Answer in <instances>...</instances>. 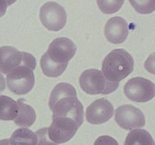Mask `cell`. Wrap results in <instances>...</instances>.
I'll use <instances>...</instances> for the list:
<instances>
[{"instance_id":"cell-14","label":"cell","mask_w":155,"mask_h":145,"mask_svg":"<svg viewBox=\"0 0 155 145\" xmlns=\"http://www.w3.org/2000/svg\"><path fill=\"white\" fill-rule=\"evenodd\" d=\"M18 114V103L5 95H0V119L15 120Z\"/></svg>"},{"instance_id":"cell-12","label":"cell","mask_w":155,"mask_h":145,"mask_svg":"<svg viewBox=\"0 0 155 145\" xmlns=\"http://www.w3.org/2000/svg\"><path fill=\"white\" fill-rule=\"evenodd\" d=\"M129 35V25L121 17L111 18L104 27V36L110 43L120 44L127 39Z\"/></svg>"},{"instance_id":"cell-6","label":"cell","mask_w":155,"mask_h":145,"mask_svg":"<svg viewBox=\"0 0 155 145\" xmlns=\"http://www.w3.org/2000/svg\"><path fill=\"white\" fill-rule=\"evenodd\" d=\"M39 18L45 28L50 31L57 32L64 27L67 14L64 8L58 3L48 2L41 7Z\"/></svg>"},{"instance_id":"cell-17","label":"cell","mask_w":155,"mask_h":145,"mask_svg":"<svg viewBox=\"0 0 155 145\" xmlns=\"http://www.w3.org/2000/svg\"><path fill=\"white\" fill-rule=\"evenodd\" d=\"M40 66L43 73L48 77L59 76L64 72L68 66H64V65H58L52 63L48 60L45 54L42 56L40 60Z\"/></svg>"},{"instance_id":"cell-11","label":"cell","mask_w":155,"mask_h":145,"mask_svg":"<svg viewBox=\"0 0 155 145\" xmlns=\"http://www.w3.org/2000/svg\"><path fill=\"white\" fill-rule=\"evenodd\" d=\"M114 115V107L105 98L98 99L92 102L86 109V117L91 124L104 123L111 119Z\"/></svg>"},{"instance_id":"cell-15","label":"cell","mask_w":155,"mask_h":145,"mask_svg":"<svg viewBox=\"0 0 155 145\" xmlns=\"http://www.w3.org/2000/svg\"><path fill=\"white\" fill-rule=\"evenodd\" d=\"M9 141L11 145H36L37 138L29 128H20L14 131Z\"/></svg>"},{"instance_id":"cell-2","label":"cell","mask_w":155,"mask_h":145,"mask_svg":"<svg viewBox=\"0 0 155 145\" xmlns=\"http://www.w3.org/2000/svg\"><path fill=\"white\" fill-rule=\"evenodd\" d=\"M134 60L131 54L124 49H114L110 51L102 63L104 76L108 81L119 83L133 71Z\"/></svg>"},{"instance_id":"cell-23","label":"cell","mask_w":155,"mask_h":145,"mask_svg":"<svg viewBox=\"0 0 155 145\" xmlns=\"http://www.w3.org/2000/svg\"><path fill=\"white\" fill-rule=\"evenodd\" d=\"M5 89V81L3 76L0 73V93L2 92Z\"/></svg>"},{"instance_id":"cell-7","label":"cell","mask_w":155,"mask_h":145,"mask_svg":"<svg viewBox=\"0 0 155 145\" xmlns=\"http://www.w3.org/2000/svg\"><path fill=\"white\" fill-rule=\"evenodd\" d=\"M77 51V46L68 38L61 37L54 39L45 53L48 60L58 65L68 66Z\"/></svg>"},{"instance_id":"cell-18","label":"cell","mask_w":155,"mask_h":145,"mask_svg":"<svg viewBox=\"0 0 155 145\" xmlns=\"http://www.w3.org/2000/svg\"><path fill=\"white\" fill-rule=\"evenodd\" d=\"M124 1L113 0V1H97L98 7L104 14H114L119 11L124 5Z\"/></svg>"},{"instance_id":"cell-5","label":"cell","mask_w":155,"mask_h":145,"mask_svg":"<svg viewBox=\"0 0 155 145\" xmlns=\"http://www.w3.org/2000/svg\"><path fill=\"white\" fill-rule=\"evenodd\" d=\"M23 63L36 65V58L30 53L20 51L14 47L0 48V72L8 74Z\"/></svg>"},{"instance_id":"cell-3","label":"cell","mask_w":155,"mask_h":145,"mask_svg":"<svg viewBox=\"0 0 155 145\" xmlns=\"http://www.w3.org/2000/svg\"><path fill=\"white\" fill-rule=\"evenodd\" d=\"M80 88L89 95H108L119 86V83L108 81L101 71L96 69H86L79 78Z\"/></svg>"},{"instance_id":"cell-13","label":"cell","mask_w":155,"mask_h":145,"mask_svg":"<svg viewBox=\"0 0 155 145\" xmlns=\"http://www.w3.org/2000/svg\"><path fill=\"white\" fill-rule=\"evenodd\" d=\"M18 114L14 122L21 127H30L36 120V112L33 107L24 103V100L19 99L18 101Z\"/></svg>"},{"instance_id":"cell-16","label":"cell","mask_w":155,"mask_h":145,"mask_svg":"<svg viewBox=\"0 0 155 145\" xmlns=\"http://www.w3.org/2000/svg\"><path fill=\"white\" fill-rule=\"evenodd\" d=\"M124 145H155L154 139L149 132L144 129L130 131L127 136Z\"/></svg>"},{"instance_id":"cell-22","label":"cell","mask_w":155,"mask_h":145,"mask_svg":"<svg viewBox=\"0 0 155 145\" xmlns=\"http://www.w3.org/2000/svg\"><path fill=\"white\" fill-rule=\"evenodd\" d=\"M15 2H9V1H0V18L2 17L5 14L6 9L9 5L12 4Z\"/></svg>"},{"instance_id":"cell-21","label":"cell","mask_w":155,"mask_h":145,"mask_svg":"<svg viewBox=\"0 0 155 145\" xmlns=\"http://www.w3.org/2000/svg\"><path fill=\"white\" fill-rule=\"evenodd\" d=\"M94 145H119L114 137L108 135H102L98 137L94 143Z\"/></svg>"},{"instance_id":"cell-8","label":"cell","mask_w":155,"mask_h":145,"mask_svg":"<svg viewBox=\"0 0 155 145\" xmlns=\"http://www.w3.org/2000/svg\"><path fill=\"white\" fill-rule=\"evenodd\" d=\"M124 93L130 100L139 103L149 101L155 95L154 84L142 77H135L126 83Z\"/></svg>"},{"instance_id":"cell-10","label":"cell","mask_w":155,"mask_h":145,"mask_svg":"<svg viewBox=\"0 0 155 145\" xmlns=\"http://www.w3.org/2000/svg\"><path fill=\"white\" fill-rule=\"evenodd\" d=\"M115 121L120 127L126 130L139 128L145 125L143 113L137 107L130 104L122 105L117 109Z\"/></svg>"},{"instance_id":"cell-4","label":"cell","mask_w":155,"mask_h":145,"mask_svg":"<svg viewBox=\"0 0 155 145\" xmlns=\"http://www.w3.org/2000/svg\"><path fill=\"white\" fill-rule=\"evenodd\" d=\"M36 66L23 63L7 74L6 81L10 91L16 95H25L30 92L35 84L33 69Z\"/></svg>"},{"instance_id":"cell-9","label":"cell","mask_w":155,"mask_h":145,"mask_svg":"<svg viewBox=\"0 0 155 145\" xmlns=\"http://www.w3.org/2000/svg\"><path fill=\"white\" fill-rule=\"evenodd\" d=\"M79 127L75 120L69 117H53V121L48 128L50 140L55 143H63L71 140L77 133Z\"/></svg>"},{"instance_id":"cell-24","label":"cell","mask_w":155,"mask_h":145,"mask_svg":"<svg viewBox=\"0 0 155 145\" xmlns=\"http://www.w3.org/2000/svg\"><path fill=\"white\" fill-rule=\"evenodd\" d=\"M0 145H11L8 139H3L0 140Z\"/></svg>"},{"instance_id":"cell-20","label":"cell","mask_w":155,"mask_h":145,"mask_svg":"<svg viewBox=\"0 0 155 145\" xmlns=\"http://www.w3.org/2000/svg\"><path fill=\"white\" fill-rule=\"evenodd\" d=\"M37 138L36 145H57L49 139L48 135V128H40L35 132Z\"/></svg>"},{"instance_id":"cell-1","label":"cell","mask_w":155,"mask_h":145,"mask_svg":"<svg viewBox=\"0 0 155 145\" xmlns=\"http://www.w3.org/2000/svg\"><path fill=\"white\" fill-rule=\"evenodd\" d=\"M53 117H69L80 126L83 122V106L78 100L76 89L69 83L56 85L51 92L48 102Z\"/></svg>"},{"instance_id":"cell-19","label":"cell","mask_w":155,"mask_h":145,"mask_svg":"<svg viewBox=\"0 0 155 145\" xmlns=\"http://www.w3.org/2000/svg\"><path fill=\"white\" fill-rule=\"evenodd\" d=\"M130 3L140 14L152 13L155 8V1H130Z\"/></svg>"}]
</instances>
